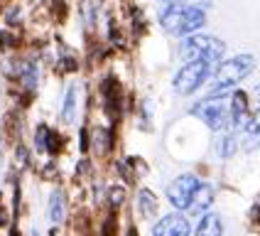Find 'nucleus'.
I'll use <instances>...</instances> for the list:
<instances>
[{"mask_svg":"<svg viewBox=\"0 0 260 236\" xmlns=\"http://www.w3.org/2000/svg\"><path fill=\"white\" fill-rule=\"evenodd\" d=\"M255 99H258V101H260V84H258V86H255Z\"/></svg>","mask_w":260,"mask_h":236,"instance_id":"412c9836","label":"nucleus"},{"mask_svg":"<svg viewBox=\"0 0 260 236\" xmlns=\"http://www.w3.org/2000/svg\"><path fill=\"white\" fill-rule=\"evenodd\" d=\"M47 135H49V128L44 123H40L37 131H35V150L37 153H47Z\"/></svg>","mask_w":260,"mask_h":236,"instance_id":"4468645a","label":"nucleus"},{"mask_svg":"<svg viewBox=\"0 0 260 236\" xmlns=\"http://www.w3.org/2000/svg\"><path fill=\"white\" fill-rule=\"evenodd\" d=\"M231 101V128H246L250 121V103L246 91H233L229 96Z\"/></svg>","mask_w":260,"mask_h":236,"instance_id":"6e6552de","label":"nucleus"},{"mask_svg":"<svg viewBox=\"0 0 260 236\" xmlns=\"http://www.w3.org/2000/svg\"><path fill=\"white\" fill-rule=\"evenodd\" d=\"M199 185H202L199 177L191 175V172H184V175L174 177L172 182L167 185V199H170V204H172L177 212L189 209V202H191V197H194V192H197Z\"/></svg>","mask_w":260,"mask_h":236,"instance_id":"423d86ee","label":"nucleus"},{"mask_svg":"<svg viewBox=\"0 0 260 236\" xmlns=\"http://www.w3.org/2000/svg\"><path fill=\"white\" fill-rule=\"evenodd\" d=\"M8 221H10V217H8V209L0 204V229H3V226H8Z\"/></svg>","mask_w":260,"mask_h":236,"instance_id":"aec40b11","label":"nucleus"},{"mask_svg":"<svg viewBox=\"0 0 260 236\" xmlns=\"http://www.w3.org/2000/svg\"><path fill=\"white\" fill-rule=\"evenodd\" d=\"M15 42H17L15 35H10V32H0V49H8V47H13Z\"/></svg>","mask_w":260,"mask_h":236,"instance_id":"a211bd4d","label":"nucleus"},{"mask_svg":"<svg viewBox=\"0 0 260 236\" xmlns=\"http://www.w3.org/2000/svg\"><path fill=\"white\" fill-rule=\"evenodd\" d=\"M15 160L20 162V165H27V150H25L22 145L15 148Z\"/></svg>","mask_w":260,"mask_h":236,"instance_id":"6ab92c4d","label":"nucleus"},{"mask_svg":"<svg viewBox=\"0 0 260 236\" xmlns=\"http://www.w3.org/2000/svg\"><path fill=\"white\" fill-rule=\"evenodd\" d=\"M214 197H216V190L211 185H199L197 192H194V197H191V202H189V212L194 217H204L211 209V204H214Z\"/></svg>","mask_w":260,"mask_h":236,"instance_id":"1a4fd4ad","label":"nucleus"},{"mask_svg":"<svg viewBox=\"0 0 260 236\" xmlns=\"http://www.w3.org/2000/svg\"><path fill=\"white\" fill-rule=\"evenodd\" d=\"M76 99H79V88L76 84L67 88V96H64V108H61V121L64 123H74L76 121Z\"/></svg>","mask_w":260,"mask_h":236,"instance_id":"f8f14e48","label":"nucleus"},{"mask_svg":"<svg viewBox=\"0 0 260 236\" xmlns=\"http://www.w3.org/2000/svg\"><path fill=\"white\" fill-rule=\"evenodd\" d=\"M211 69H214V64L202 62V59L187 62L179 72L174 74V79H172L174 91H177L179 96H189V94H194V91L202 86V84H206V81H209Z\"/></svg>","mask_w":260,"mask_h":236,"instance_id":"39448f33","label":"nucleus"},{"mask_svg":"<svg viewBox=\"0 0 260 236\" xmlns=\"http://www.w3.org/2000/svg\"><path fill=\"white\" fill-rule=\"evenodd\" d=\"M255 69V57L253 54H238L233 59H226L216 67V72L209 81L211 94H223L226 88H233L236 84H241L248 74H253Z\"/></svg>","mask_w":260,"mask_h":236,"instance_id":"f03ea898","label":"nucleus"},{"mask_svg":"<svg viewBox=\"0 0 260 236\" xmlns=\"http://www.w3.org/2000/svg\"><path fill=\"white\" fill-rule=\"evenodd\" d=\"M246 128H248V133H250L253 138H258V135H260V108L253 113V116H250V121H248Z\"/></svg>","mask_w":260,"mask_h":236,"instance_id":"f3484780","label":"nucleus"},{"mask_svg":"<svg viewBox=\"0 0 260 236\" xmlns=\"http://www.w3.org/2000/svg\"><path fill=\"white\" fill-rule=\"evenodd\" d=\"M138 204H140V214L143 217H152L157 212V199H155V194L150 190H143L138 194Z\"/></svg>","mask_w":260,"mask_h":236,"instance_id":"ddd939ff","label":"nucleus"},{"mask_svg":"<svg viewBox=\"0 0 260 236\" xmlns=\"http://www.w3.org/2000/svg\"><path fill=\"white\" fill-rule=\"evenodd\" d=\"M218 150H221V155H223V158H231L233 153H236V138H233V135L223 138V140H221V145H218Z\"/></svg>","mask_w":260,"mask_h":236,"instance_id":"dca6fc26","label":"nucleus"},{"mask_svg":"<svg viewBox=\"0 0 260 236\" xmlns=\"http://www.w3.org/2000/svg\"><path fill=\"white\" fill-rule=\"evenodd\" d=\"M165 3H170V5H172V3H187V0H165Z\"/></svg>","mask_w":260,"mask_h":236,"instance_id":"4be33fe9","label":"nucleus"},{"mask_svg":"<svg viewBox=\"0 0 260 236\" xmlns=\"http://www.w3.org/2000/svg\"><path fill=\"white\" fill-rule=\"evenodd\" d=\"M194 236H223V221L216 212H206L202 217V221L197 224Z\"/></svg>","mask_w":260,"mask_h":236,"instance_id":"9d476101","label":"nucleus"},{"mask_svg":"<svg viewBox=\"0 0 260 236\" xmlns=\"http://www.w3.org/2000/svg\"><path fill=\"white\" fill-rule=\"evenodd\" d=\"M123 199H125V190H123L120 185L108 190V202H111L113 206H120V204H123Z\"/></svg>","mask_w":260,"mask_h":236,"instance_id":"2eb2a0df","label":"nucleus"},{"mask_svg":"<svg viewBox=\"0 0 260 236\" xmlns=\"http://www.w3.org/2000/svg\"><path fill=\"white\" fill-rule=\"evenodd\" d=\"M189 234H191V226L179 212H172V214L162 217L152 226V236H189Z\"/></svg>","mask_w":260,"mask_h":236,"instance_id":"0eeeda50","label":"nucleus"},{"mask_svg":"<svg viewBox=\"0 0 260 236\" xmlns=\"http://www.w3.org/2000/svg\"><path fill=\"white\" fill-rule=\"evenodd\" d=\"M162 27L170 35H179V37H189L197 29H202L206 25V13L199 5H182V3H172L167 5L162 15H159Z\"/></svg>","mask_w":260,"mask_h":236,"instance_id":"f257e3e1","label":"nucleus"},{"mask_svg":"<svg viewBox=\"0 0 260 236\" xmlns=\"http://www.w3.org/2000/svg\"><path fill=\"white\" fill-rule=\"evenodd\" d=\"M179 54L187 62L202 59V62H209V64H216L226 54V44L218 37H209V35H189L179 44Z\"/></svg>","mask_w":260,"mask_h":236,"instance_id":"20e7f679","label":"nucleus"},{"mask_svg":"<svg viewBox=\"0 0 260 236\" xmlns=\"http://www.w3.org/2000/svg\"><path fill=\"white\" fill-rule=\"evenodd\" d=\"M191 113L204 121L211 131H223L231 126V101L223 94H211L199 103H194Z\"/></svg>","mask_w":260,"mask_h":236,"instance_id":"7ed1b4c3","label":"nucleus"},{"mask_svg":"<svg viewBox=\"0 0 260 236\" xmlns=\"http://www.w3.org/2000/svg\"><path fill=\"white\" fill-rule=\"evenodd\" d=\"M64 212H67L64 192L54 190L49 194V219H52V224H61V221H64Z\"/></svg>","mask_w":260,"mask_h":236,"instance_id":"9b49d317","label":"nucleus"}]
</instances>
